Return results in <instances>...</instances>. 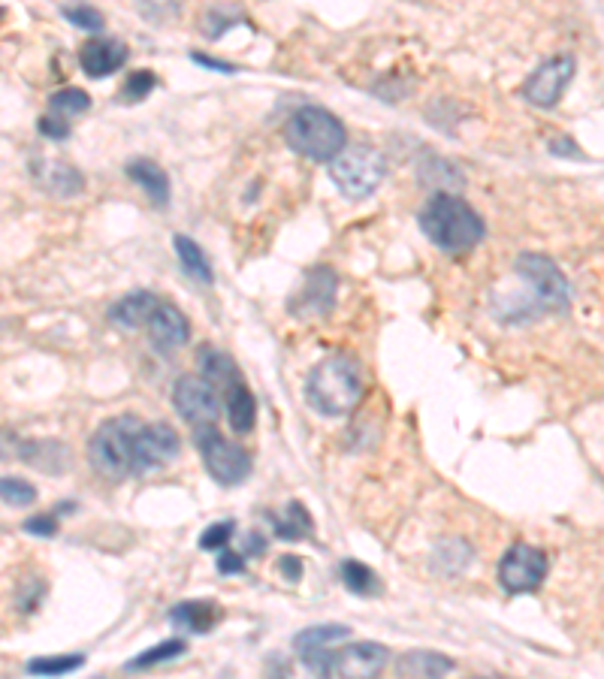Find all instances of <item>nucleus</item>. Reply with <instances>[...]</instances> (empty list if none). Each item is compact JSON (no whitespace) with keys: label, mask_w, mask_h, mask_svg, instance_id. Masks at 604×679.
<instances>
[{"label":"nucleus","mask_w":604,"mask_h":679,"mask_svg":"<svg viewBox=\"0 0 604 679\" xmlns=\"http://www.w3.org/2000/svg\"><path fill=\"white\" fill-rule=\"evenodd\" d=\"M173 248H176V257H179L182 269H185L191 278H197V281H203V284H212V266H209L203 248H200L191 236H182V233H179V236L173 239Z\"/></svg>","instance_id":"26"},{"label":"nucleus","mask_w":604,"mask_h":679,"mask_svg":"<svg viewBox=\"0 0 604 679\" xmlns=\"http://www.w3.org/2000/svg\"><path fill=\"white\" fill-rule=\"evenodd\" d=\"M245 553H233V550H221L218 556V571L221 574H242L245 571Z\"/></svg>","instance_id":"38"},{"label":"nucleus","mask_w":604,"mask_h":679,"mask_svg":"<svg viewBox=\"0 0 604 679\" xmlns=\"http://www.w3.org/2000/svg\"><path fill=\"white\" fill-rule=\"evenodd\" d=\"M173 405L176 411L194 426H215V420L221 417V399L212 381H206L203 375H185L176 381L173 387Z\"/></svg>","instance_id":"9"},{"label":"nucleus","mask_w":604,"mask_h":679,"mask_svg":"<svg viewBox=\"0 0 604 679\" xmlns=\"http://www.w3.org/2000/svg\"><path fill=\"white\" fill-rule=\"evenodd\" d=\"M574 76V58L571 55H556L550 61H544L526 82H523V100L538 106V109H553L565 88L571 85Z\"/></svg>","instance_id":"11"},{"label":"nucleus","mask_w":604,"mask_h":679,"mask_svg":"<svg viewBox=\"0 0 604 679\" xmlns=\"http://www.w3.org/2000/svg\"><path fill=\"white\" fill-rule=\"evenodd\" d=\"M197 363H200V375H203L206 381H212L215 387L230 390L236 381H242L236 363H233L224 351H218V348H200V351H197Z\"/></svg>","instance_id":"23"},{"label":"nucleus","mask_w":604,"mask_h":679,"mask_svg":"<svg viewBox=\"0 0 604 679\" xmlns=\"http://www.w3.org/2000/svg\"><path fill=\"white\" fill-rule=\"evenodd\" d=\"M133 4H136V10H139L142 19L155 22V25L173 22L179 16V10H182L179 0H133Z\"/></svg>","instance_id":"31"},{"label":"nucleus","mask_w":604,"mask_h":679,"mask_svg":"<svg viewBox=\"0 0 604 679\" xmlns=\"http://www.w3.org/2000/svg\"><path fill=\"white\" fill-rule=\"evenodd\" d=\"M148 335H151V342H155L158 351H176L188 342V335H191V326L185 320V314L170 305V302H161L155 308V314H151L148 320Z\"/></svg>","instance_id":"16"},{"label":"nucleus","mask_w":604,"mask_h":679,"mask_svg":"<svg viewBox=\"0 0 604 679\" xmlns=\"http://www.w3.org/2000/svg\"><path fill=\"white\" fill-rule=\"evenodd\" d=\"M547 577V556L529 544H514L499 562V583L508 595L535 592Z\"/></svg>","instance_id":"8"},{"label":"nucleus","mask_w":604,"mask_h":679,"mask_svg":"<svg viewBox=\"0 0 604 679\" xmlns=\"http://www.w3.org/2000/svg\"><path fill=\"white\" fill-rule=\"evenodd\" d=\"M85 664V655H58V658H34L28 661V673L37 676H64Z\"/></svg>","instance_id":"30"},{"label":"nucleus","mask_w":604,"mask_h":679,"mask_svg":"<svg viewBox=\"0 0 604 679\" xmlns=\"http://www.w3.org/2000/svg\"><path fill=\"white\" fill-rule=\"evenodd\" d=\"M142 423L130 414L106 420L88 441V462L106 480H124L133 474V450Z\"/></svg>","instance_id":"4"},{"label":"nucleus","mask_w":604,"mask_h":679,"mask_svg":"<svg viewBox=\"0 0 604 679\" xmlns=\"http://www.w3.org/2000/svg\"><path fill=\"white\" fill-rule=\"evenodd\" d=\"M236 532V523L233 520H221V523H212L203 535H200V547L203 550H224L230 544Z\"/></svg>","instance_id":"34"},{"label":"nucleus","mask_w":604,"mask_h":679,"mask_svg":"<svg viewBox=\"0 0 604 679\" xmlns=\"http://www.w3.org/2000/svg\"><path fill=\"white\" fill-rule=\"evenodd\" d=\"M387 176V160L369 145H351L330 163V179L348 200H366Z\"/></svg>","instance_id":"5"},{"label":"nucleus","mask_w":604,"mask_h":679,"mask_svg":"<svg viewBox=\"0 0 604 679\" xmlns=\"http://www.w3.org/2000/svg\"><path fill=\"white\" fill-rule=\"evenodd\" d=\"M49 109H52V115H61V118L82 115V112L91 109V97L79 88H64V91H55L49 97Z\"/></svg>","instance_id":"29"},{"label":"nucleus","mask_w":604,"mask_h":679,"mask_svg":"<svg viewBox=\"0 0 604 679\" xmlns=\"http://www.w3.org/2000/svg\"><path fill=\"white\" fill-rule=\"evenodd\" d=\"M224 411H227V420H230V429L236 435H248L254 429V417H257V402L251 396V390L245 387V381H236L230 390H227V402H224Z\"/></svg>","instance_id":"20"},{"label":"nucleus","mask_w":604,"mask_h":679,"mask_svg":"<svg viewBox=\"0 0 604 679\" xmlns=\"http://www.w3.org/2000/svg\"><path fill=\"white\" fill-rule=\"evenodd\" d=\"M124 61H127V46L121 40H109V37H103V40L97 37V40L85 43L79 52V64L91 79H103V76L121 70Z\"/></svg>","instance_id":"17"},{"label":"nucleus","mask_w":604,"mask_h":679,"mask_svg":"<svg viewBox=\"0 0 604 679\" xmlns=\"http://www.w3.org/2000/svg\"><path fill=\"white\" fill-rule=\"evenodd\" d=\"M0 495H4L7 507H28V504L37 501V489L22 477H4V483H0Z\"/></svg>","instance_id":"32"},{"label":"nucleus","mask_w":604,"mask_h":679,"mask_svg":"<svg viewBox=\"0 0 604 679\" xmlns=\"http://www.w3.org/2000/svg\"><path fill=\"white\" fill-rule=\"evenodd\" d=\"M155 85H158L155 73H151V70H136V73L124 82L121 100H124V103H139V100H145L151 91H155Z\"/></svg>","instance_id":"33"},{"label":"nucleus","mask_w":604,"mask_h":679,"mask_svg":"<svg viewBox=\"0 0 604 679\" xmlns=\"http://www.w3.org/2000/svg\"><path fill=\"white\" fill-rule=\"evenodd\" d=\"M453 667H457V664H453L450 658H444V655H438V652H420V649H414L405 658H399L396 673H402V676H444Z\"/></svg>","instance_id":"24"},{"label":"nucleus","mask_w":604,"mask_h":679,"mask_svg":"<svg viewBox=\"0 0 604 679\" xmlns=\"http://www.w3.org/2000/svg\"><path fill=\"white\" fill-rule=\"evenodd\" d=\"M348 637H351V628L348 625H339V622H333V625H312V628L299 631L293 637V649H296L299 661L306 664L312 673H321L324 676V664H327L330 652L336 649V643H342Z\"/></svg>","instance_id":"14"},{"label":"nucleus","mask_w":604,"mask_h":679,"mask_svg":"<svg viewBox=\"0 0 604 679\" xmlns=\"http://www.w3.org/2000/svg\"><path fill=\"white\" fill-rule=\"evenodd\" d=\"M25 532H31V535H40V538H52L55 532H58V520H55V514H43V517H31V520H25V526H22Z\"/></svg>","instance_id":"36"},{"label":"nucleus","mask_w":604,"mask_h":679,"mask_svg":"<svg viewBox=\"0 0 604 679\" xmlns=\"http://www.w3.org/2000/svg\"><path fill=\"white\" fill-rule=\"evenodd\" d=\"M517 275L529 284L538 308L553 311V314H562V311L571 308V284L550 257L535 254V251H523L517 257Z\"/></svg>","instance_id":"6"},{"label":"nucleus","mask_w":604,"mask_h":679,"mask_svg":"<svg viewBox=\"0 0 604 679\" xmlns=\"http://www.w3.org/2000/svg\"><path fill=\"white\" fill-rule=\"evenodd\" d=\"M127 179L133 185H139L155 206H161V209L170 206V179H167V173L155 160H148V157L130 160L127 163Z\"/></svg>","instance_id":"19"},{"label":"nucleus","mask_w":604,"mask_h":679,"mask_svg":"<svg viewBox=\"0 0 604 679\" xmlns=\"http://www.w3.org/2000/svg\"><path fill=\"white\" fill-rule=\"evenodd\" d=\"M179 435L170 423H142L133 450V474H151L167 468L179 456Z\"/></svg>","instance_id":"10"},{"label":"nucleus","mask_w":604,"mask_h":679,"mask_svg":"<svg viewBox=\"0 0 604 679\" xmlns=\"http://www.w3.org/2000/svg\"><path fill=\"white\" fill-rule=\"evenodd\" d=\"M194 61L200 67H209V70H218V73H236V67H230L224 61H215V58H206V55H194Z\"/></svg>","instance_id":"40"},{"label":"nucleus","mask_w":604,"mask_h":679,"mask_svg":"<svg viewBox=\"0 0 604 679\" xmlns=\"http://www.w3.org/2000/svg\"><path fill=\"white\" fill-rule=\"evenodd\" d=\"M272 526H275V535L281 541H302V538H309L312 529H315L306 504H299V501H290L284 507V517H272Z\"/></svg>","instance_id":"25"},{"label":"nucleus","mask_w":604,"mask_h":679,"mask_svg":"<svg viewBox=\"0 0 604 679\" xmlns=\"http://www.w3.org/2000/svg\"><path fill=\"white\" fill-rule=\"evenodd\" d=\"M185 649H188V643H185V640H179V637H173V640H164V643H158V646L145 649L142 655L130 658L124 667H127V670H145V667H155V664H164V661L179 658Z\"/></svg>","instance_id":"28"},{"label":"nucleus","mask_w":604,"mask_h":679,"mask_svg":"<svg viewBox=\"0 0 604 679\" xmlns=\"http://www.w3.org/2000/svg\"><path fill=\"white\" fill-rule=\"evenodd\" d=\"M417 221L423 236L438 251H447V254L472 251L487 233L484 218L457 194H432L429 203L420 209Z\"/></svg>","instance_id":"1"},{"label":"nucleus","mask_w":604,"mask_h":679,"mask_svg":"<svg viewBox=\"0 0 604 679\" xmlns=\"http://www.w3.org/2000/svg\"><path fill=\"white\" fill-rule=\"evenodd\" d=\"M339 574H342V583H345V589H348V592H354V595H363V598H369V595H378V592H381L378 574H375L372 568H366L363 562L345 559V562L339 565Z\"/></svg>","instance_id":"27"},{"label":"nucleus","mask_w":604,"mask_h":679,"mask_svg":"<svg viewBox=\"0 0 604 679\" xmlns=\"http://www.w3.org/2000/svg\"><path fill=\"white\" fill-rule=\"evenodd\" d=\"M170 622L191 634H206L218 622V607L215 601H182L170 610Z\"/></svg>","instance_id":"21"},{"label":"nucleus","mask_w":604,"mask_h":679,"mask_svg":"<svg viewBox=\"0 0 604 679\" xmlns=\"http://www.w3.org/2000/svg\"><path fill=\"white\" fill-rule=\"evenodd\" d=\"M420 182L426 188H432L435 194H453V191L463 188L460 169L447 160H441V157H432V154L420 163Z\"/></svg>","instance_id":"22"},{"label":"nucleus","mask_w":604,"mask_h":679,"mask_svg":"<svg viewBox=\"0 0 604 679\" xmlns=\"http://www.w3.org/2000/svg\"><path fill=\"white\" fill-rule=\"evenodd\" d=\"M161 305V299L155 293H148V290H133L127 293L124 299H118L112 308H109V320L124 329V332H133L139 326H148L151 314H155V308Z\"/></svg>","instance_id":"18"},{"label":"nucleus","mask_w":604,"mask_h":679,"mask_svg":"<svg viewBox=\"0 0 604 679\" xmlns=\"http://www.w3.org/2000/svg\"><path fill=\"white\" fill-rule=\"evenodd\" d=\"M336 287L339 278L327 266H315L306 272L302 287L290 296L287 308L293 317H327L336 305Z\"/></svg>","instance_id":"13"},{"label":"nucleus","mask_w":604,"mask_h":679,"mask_svg":"<svg viewBox=\"0 0 604 679\" xmlns=\"http://www.w3.org/2000/svg\"><path fill=\"white\" fill-rule=\"evenodd\" d=\"M390 649L384 643H372V640H360V643H348L342 649H333L327 664H324V676H378L387 667Z\"/></svg>","instance_id":"12"},{"label":"nucleus","mask_w":604,"mask_h":679,"mask_svg":"<svg viewBox=\"0 0 604 679\" xmlns=\"http://www.w3.org/2000/svg\"><path fill=\"white\" fill-rule=\"evenodd\" d=\"M64 19L76 28H85V31H100L103 28V16L91 7H67L64 10Z\"/></svg>","instance_id":"35"},{"label":"nucleus","mask_w":604,"mask_h":679,"mask_svg":"<svg viewBox=\"0 0 604 679\" xmlns=\"http://www.w3.org/2000/svg\"><path fill=\"white\" fill-rule=\"evenodd\" d=\"M363 399V378L348 354H333L321 360L306 381V402L324 417H345Z\"/></svg>","instance_id":"2"},{"label":"nucleus","mask_w":604,"mask_h":679,"mask_svg":"<svg viewBox=\"0 0 604 679\" xmlns=\"http://www.w3.org/2000/svg\"><path fill=\"white\" fill-rule=\"evenodd\" d=\"M263 550H266V541H263L260 535H251L248 544H245V556H248V553H263Z\"/></svg>","instance_id":"41"},{"label":"nucleus","mask_w":604,"mask_h":679,"mask_svg":"<svg viewBox=\"0 0 604 679\" xmlns=\"http://www.w3.org/2000/svg\"><path fill=\"white\" fill-rule=\"evenodd\" d=\"M197 450L200 459L206 465V471L212 474L215 483L221 486H236L251 474V459L242 447L230 444L215 426H200L197 429Z\"/></svg>","instance_id":"7"},{"label":"nucleus","mask_w":604,"mask_h":679,"mask_svg":"<svg viewBox=\"0 0 604 679\" xmlns=\"http://www.w3.org/2000/svg\"><path fill=\"white\" fill-rule=\"evenodd\" d=\"M278 571H281L284 580H290V583L302 580V562H299L296 556H281V559H278Z\"/></svg>","instance_id":"39"},{"label":"nucleus","mask_w":604,"mask_h":679,"mask_svg":"<svg viewBox=\"0 0 604 679\" xmlns=\"http://www.w3.org/2000/svg\"><path fill=\"white\" fill-rule=\"evenodd\" d=\"M31 176L52 197H79L85 191V179L79 169L52 157H37L31 163Z\"/></svg>","instance_id":"15"},{"label":"nucleus","mask_w":604,"mask_h":679,"mask_svg":"<svg viewBox=\"0 0 604 679\" xmlns=\"http://www.w3.org/2000/svg\"><path fill=\"white\" fill-rule=\"evenodd\" d=\"M40 133L49 136V139H67V136H70V124H67V118H61V115H46V118L40 121Z\"/></svg>","instance_id":"37"},{"label":"nucleus","mask_w":604,"mask_h":679,"mask_svg":"<svg viewBox=\"0 0 604 679\" xmlns=\"http://www.w3.org/2000/svg\"><path fill=\"white\" fill-rule=\"evenodd\" d=\"M284 139L302 157L318 163H333L345 151L348 133H345V124L324 106H302L290 115L284 127Z\"/></svg>","instance_id":"3"}]
</instances>
